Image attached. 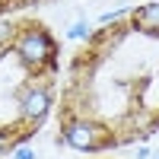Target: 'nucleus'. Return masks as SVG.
Instances as JSON below:
<instances>
[{"label":"nucleus","mask_w":159,"mask_h":159,"mask_svg":"<svg viewBox=\"0 0 159 159\" xmlns=\"http://www.w3.org/2000/svg\"><path fill=\"white\" fill-rule=\"evenodd\" d=\"M13 54L19 57V64L29 73H42V70H51L57 61V42L45 25L38 22H25L19 25L16 38H13Z\"/></svg>","instance_id":"obj_1"},{"label":"nucleus","mask_w":159,"mask_h":159,"mask_svg":"<svg viewBox=\"0 0 159 159\" xmlns=\"http://www.w3.org/2000/svg\"><path fill=\"white\" fill-rule=\"evenodd\" d=\"M61 143L76 153H99L105 147H111V134L108 127L96 118H67L61 127Z\"/></svg>","instance_id":"obj_2"},{"label":"nucleus","mask_w":159,"mask_h":159,"mask_svg":"<svg viewBox=\"0 0 159 159\" xmlns=\"http://www.w3.org/2000/svg\"><path fill=\"white\" fill-rule=\"evenodd\" d=\"M51 105H54V92L48 83H29L19 92V121L29 127H42L45 118L51 115Z\"/></svg>","instance_id":"obj_3"},{"label":"nucleus","mask_w":159,"mask_h":159,"mask_svg":"<svg viewBox=\"0 0 159 159\" xmlns=\"http://www.w3.org/2000/svg\"><path fill=\"white\" fill-rule=\"evenodd\" d=\"M130 29L159 38V0H150V3H140L130 10Z\"/></svg>","instance_id":"obj_4"},{"label":"nucleus","mask_w":159,"mask_h":159,"mask_svg":"<svg viewBox=\"0 0 159 159\" xmlns=\"http://www.w3.org/2000/svg\"><path fill=\"white\" fill-rule=\"evenodd\" d=\"M64 35H67L70 42H89V38L96 35V32H92V25H89V19L83 16V13H80V16H76L73 22H67V29H64Z\"/></svg>","instance_id":"obj_5"},{"label":"nucleus","mask_w":159,"mask_h":159,"mask_svg":"<svg viewBox=\"0 0 159 159\" xmlns=\"http://www.w3.org/2000/svg\"><path fill=\"white\" fill-rule=\"evenodd\" d=\"M16 32H19L16 22L7 19V16H0V54H3L7 48H13V38H16Z\"/></svg>","instance_id":"obj_6"},{"label":"nucleus","mask_w":159,"mask_h":159,"mask_svg":"<svg viewBox=\"0 0 159 159\" xmlns=\"http://www.w3.org/2000/svg\"><path fill=\"white\" fill-rule=\"evenodd\" d=\"M16 143H19L16 130H13V127H0V153H10Z\"/></svg>","instance_id":"obj_7"},{"label":"nucleus","mask_w":159,"mask_h":159,"mask_svg":"<svg viewBox=\"0 0 159 159\" xmlns=\"http://www.w3.org/2000/svg\"><path fill=\"white\" fill-rule=\"evenodd\" d=\"M10 156H13V159H38V153H35V150H32V147H29L25 140H19L16 147L10 150Z\"/></svg>","instance_id":"obj_8"},{"label":"nucleus","mask_w":159,"mask_h":159,"mask_svg":"<svg viewBox=\"0 0 159 159\" xmlns=\"http://www.w3.org/2000/svg\"><path fill=\"white\" fill-rule=\"evenodd\" d=\"M150 156H153V150L147 147V143H140V147L134 150V159H150Z\"/></svg>","instance_id":"obj_9"},{"label":"nucleus","mask_w":159,"mask_h":159,"mask_svg":"<svg viewBox=\"0 0 159 159\" xmlns=\"http://www.w3.org/2000/svg\"><path fill=\"white\" fill-rule=\"evenodd\" d=\"M3 7H7V0H0V13H3Z\"/></svg>","instance_id":"obj_10"},{"label":"nucleus","mask_w":159,"mask_h":159,"mask_svg":"<svg viewBox=\"0 0 159 159\" xmlns=\"http://www.w3.org/2000/svg\"><path fill=\"white\" fill-rule=\"evenodd\" d=\"M150 159H159V150H156V153H153V156H150Z\"/></svg>","instance_id":"obj_11"}]
</instances>
